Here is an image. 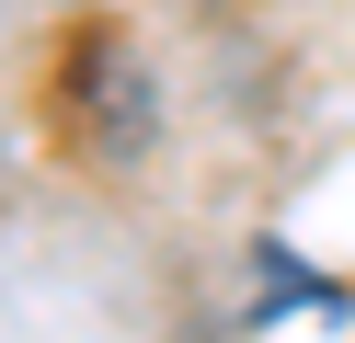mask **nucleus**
Returning <instances> with one entry per match:
<instances>
[{
    "label": "nucleus",
    "mask_w": 355,
    "mask_h": 343,
    "mask_svg": "<svg viewBox=\"0 0 355 343\" xmlns=\"http://www.w3.org/2000/svg\"><path fill=\"white\" fill-rule=\"evenodd\" d=\"M46 126H58V149H69V160L126 172V160L149 149V126H161L149 46L115 35V23H80V35L58 46V69H46Z\"/></svg>",
    "instance_id": "nucleus-1"
}]
</instances>
